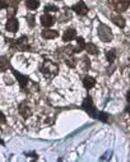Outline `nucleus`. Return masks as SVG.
<instances>
[{
    "label": "nucleus",
    "instance_id": "nucleus-16",
    "mask_svg": "<svg viewBox=\"0 0 130 162\" xmlns=\"http://www.w3.org/2000/svg\"><path fill=\"white\" fill-rule=\"evenodd\" d=\"M84 49H85V50H87V52H88L89 55H96V54L98 52V49H97V46H96L95 44H91V42H89V44H87Z\"/></svg>",
    "mask_w": 130,
    "mask_h": 162
},
{
    "label": "nucleus",
    "instance_id": "nucleus-7",
    "mask_svg": "<svg viewBox=\"0 0 130 162\" xmlns=\"http://www.w3.org/2000/svg\"><path fill=\"white\" fill-rule=\"evenodd\" d=\"M54 23H55V19H54L52 16H50L49 13H45V14H42V16H41V24L43 27L49 28V27H51Z\"/></svg>",
    "mask_w": 130,
    "mask_h": 162
},
{
    "label": "nucleus",
    "instance_id": "nucleus-11",
    "mask_svg": "<svg viewBox=\"0 0 130 162\" xmlns=\"http://www.w3.org/2000/svg\"><path fill=\"white\" fill-rule=\"evenodd\" d=\"M42 37L46 40H52L57 37V32L54 30H50V28H46V30L42 31Z\"/></svg>",
    "mask_w": 130,
    "mask_h": 162
},
{
    "label": "nucleus",
    "instance_id": "nucleus-23",
    "mask_svg": "<svg viewBox=\"0 0 130 162\" xmlns=\"http://www.w3.org/2000/svg\"><path fill=\"white\" fill-rule=\"evenodd\" d=\"M27 20H28V23H30V27H34V17L32 14L27 16Z\"/></svg>",
    "mask_w": 130,
    "mask_h": 162
},
{
    "label": "nucleus",
    "instance_id": "nucleus-26",
    "mask_svg": "<svg viewBox=\"0 0 130 162\" xmlns=\"http://www.w3.org/2000/svg\"><path fill=\"white\" fill-rule=\"evenodd\" d=\"M0 123L2 124H5V116H4V114L2 111H0Z\"/></svg>",
    "mask_w": 130,
    "mask_h": 162
},
{
    "label": "nucleus",
    "instance_id": "nucleus-9",
    "mask_svg": "<svg viewBox=\"0 0 130 162\" xmlns=\"http://www.w3.org/2000/svg\"><path fill=\"white\" fill-rule=\"evenodd\" d=\"M77 37V32L74 28H68L67 31L64 32V36H63V40L65 42H68V41H71V40H74Z\"/></svg>",
    "mask_w": 130,
    "mask_h": 162
},
{
    "label": "nucleus",
    "instance_id": "nucleus-17",
    "mask_svg": "<svg viewBox=\"0 0 130 162\" xmlns=\"http://www.w3.org/2000/svg\"><path fill=\"white\" fill-rule=\"evenodd\" d=\"M9 64H8V60L4 56H0V72H5L6 69H8Z\"/></svg>",
    "mask_w": 130,
    "mask_h": 162
},
{
    "label": "nucleus",
    "instance_id": "nucleus-2",
    "mask_svg": "<svg viewBox=\"0 0 130 162\" xmlns=\"http://www.w3.org/2000/svg\"><path fill=\"white\" fill-rule=\"evenodd\" d=\"M98 37L102 42H110L112 40V32L106 24H99V27H98Z\"/></svg>",
    "mask_w": 130,
    "mask_h": 162
},
{
    "label": "nucleus",
    "instance_id": "nucleus-22",
    "mask_svg": "<svg viewBox=\"0 0 130 162\" xmlns=\"http://www.w3.org/2000/svg\"><path fill=\"white\" fill-rule=\"evenodd\" d=\"M96 119H99L101 121H107V114H105V112H97Z\"/></svg>",
    "mask_w": 130,
    "mask_h": 162
},
{
    "label": "nucleus",
    "instance_id": "nucleus-4",
    "mask_svg": "<svg viewBox=\"0 0 130 162\" xmlns=\"http://www.w3.org/2000/svg\"><path fill=\"white\" fill-rule=\"evenodd\" d=\"M111 2L116 12H124L130 5V0H111Z\"/></svg>",
    "mask_w": 130,
    "mask_h": 162
},
{
    "label": "nucleus",
    "instance_id": "nucleus-15",
    "mask_svg": "<svg viewBox=\"0 0 130 162\" xmlns=\"http://www.w3.org/2000/svg\"><path fill=\"white\" fill-rule=\"evenodd\" d=\"M85 47V42L83 40V37H78L77 38V47L74 49V52H81L82 50H84Z\"/></svg>",
    "mask_w": 130,
    "mask_h": 162
},
{
    "label": "nucleus",
    "instance_id": "nucleus-21",
    "mask_svg": "<svg viewBox=\"0 0 130 162\" xmlns=\"http://www.w3.org/2000/svg\"><path fill=\"white\" fill-rule=\"evenodd\" d=\"M45 12L49 13V12H59V8L57 6H54V5H46L45 6Z\"/></svg>",
    "mask_w": 130,
    "mask_h": 162
},
{
    "label": "nucleus",
    "instance_id": "nucleus-3",
    "mask_svg": "<svg viewBox=\"0 0 130 162\" xmlns=\"http://www.w3.org/2000/svg\"><path fill=\"white\" fill-rule=\"evenodd\" d=\"M83 109L88 112V114L92 116V117H97V110L95 107V105H93V101H92V98L88 96V97H85V100L83 101Z\"/></svg>",
    "mask_w": 130,
    "mask_h": 162
},
{
    "label": "nucleus",
    "instance_id": "nucleus-12",
    "mask_svg": "<svg viewBox=\"0 0 130 162\" xmlns=\"http://www.w3.org/2000/svg\"><path fill=\"white\" fill-rule=\"evenodd\" d=\"M95 84H96V79L93 78V77H89V75H87L85 78L83 79V86L87 88V89H91L95 87Z\"/></svg>",
    "mask_w": 130,
    "mask_h": 162
},
{
    "label": "nucleus",
    "instance_id": "nucleus-20",
    "mask_svg": "<svg viewBox=\"0 0 130 162\" xmlns=\"http://www.w3.org/2000/svg\"><path fill=\"white\" fill-rule=\"evenodd\" d=\"M65 63H67V65L68 67H70V68H74L77 64H75V63H77V60L74 59V58H68L67 60H65Z\"/></svg>",
    "mask_w": 130,
    "mask_h": 162
},
{
    "label": "nucleus",
    "instance_id": "nucleus-25",
    "mask_svg": "<svg viewBox=\"0 0 130 162\" xmlns=\"http://www.w3.org/2000/svg\"><path fill=\"white\" fill-rule=\"evenodd\" d=\"M8 8V3L4 2V0H0V9H5Z\"/></svg>",
    "mask_w": 130,
    "mask_h": 162
},
{
    "label": "nucleus",
    "instance_id": "nucleus-6",
    "mask_svg": "<svg viewBox=\"0 0 130 162\" xmlns=\"http://www.w3.org/2000/svg\"><path fill=\"white\" fill-rule=\"evenodd\" d=\"M18 27H19V24H18V20L16 18H14V17L8 18V22H6V24H5L6 31L12 32V33H16L18 31Z\"/></svg>",
    "mask_w": 130,
    "mask_h": 162
},
{
    "label": "nucleus",
    "instance_id": "nucleus-10",
    "mask_svg": "<svg viewBox=\"0 0 130 162\" xmlns=\"http://www.w3.org/2000/svg\"><path fill=\"white\" fill-rule=\"evenodd\" d=\"M13 73H14V77L18 79V83L20 84V87L22 88H24L27 84H28V77H26V75H22L20 73H18L17 70H13Z\"/></svg>",
    "mask_w": 130,
    "mask_h": 162
},
{
    "label": "nucleus",
    "instance_id": "nucleus-5",
    "mask_svg": "<svg viewBox=\"0 0 130 162\" xmlns=\"http://www.w3.org/2000/svg\"><path fill=\"white\" fill-rule=\"evenodd\" d=\"M71 9H73L77 14H79V16H85V14L88 13V6H87L83 2H78L77 4H74L71 6Z\"/></svg>",
    "mask_w": 130,
    "mask_h": 162
},
{
    "label": "nucleus",
    "instance_id": "nucleus-8",
    "mask_svg": "<svg viewBox=\"0 0 130 162\" xmlns=\"http://www.w3.org/2000/svg\"><path fill=\"white\" fill-rule=\"evenodd\" d=\"M18 110H19V114H20L22 116H23L24 119L30 117V116H31V114H32V112H31V109L27 106L26 102H22V103L19 105V109H18Z\"/></svg>",
    "mask_w": 130,
    "mask_h": 162
},
{
    "label": "nucleus",
    "instance_id": "nucleus-28",
    "mask_svg": "<svg viewBox=\"0 0 130 162\" xmlns=\"http://www.w3.org/2000/svg\"><path fill=\"white\" fill-rule=\"evenodd\" d=\"M126 111L129 112V115H130V107H128V109H126Z\"/></svg>",
    "mask_w": 130,
    "mask_h": 162
},
{
    "label": "nucleus",
    "instance_id": "nucleus-13",
    "mask_svg": "<svg viewBox=\"0 0 130 162\" xmlns=\"http://www.w3.org/2000/svg\"><path fill=\"white\" fill-rule=\"evenodd\" d=\"M112 22L116 24L117 27H120V28L125 27V19L122 18L120 14H114V16H112Z\"/></svg>",
    "mask_w": 130,
    "mask_h": 162
},
{
    "label": "nucleus",
    "instance_id": "nucleus-1",
    "mask_svg": "<svg viewBox=\"0 0 130 162\" xmlns=\"http://www.w3.org/2000/svg\"><path fill=\"white\" fill-rule=\"evenodd\" d=\"M41 72L46 77H49V78H52V77H55L57 74V72H59V67H57L52 61L45 60V61H43V64H42V67H41Z\"/></svg>",
    "mask_w": 130,
    "mask_h": 162
},
{
    "label": "nucleus",
    "instance_id": "nucleus-27",
    "mask_svg": "<svg viewBox=\"0 0 130 162\" xmlns=\"http://www.w3.org/2000/svg\"><path fill=\"white\" fill-rule=\"evenodd\" d=\"M126 100H128V102H130V89L128 91V93H126Z\"/></svg>",
    "mask_w": 130,
    "mask_h": 162
},
{
    "label": "nucleus",
    "instance_id": "nucleus-14",
    "mask_svg": "<svg viewBox=\"0 0 130 162\" xmlns=\"http://www.w3.org/2000/svg\"><path fill=\"white\" fill-rule=\"evenodd\" d=\"M26 6L30 10H34L40 6V2L38 0H26Z\"/></svg>",
    "mask_w": 130,
    "mask_h": 162
},
{
    "label": "nucleus",
    "instance_id": "nucleus-24",
    "mask_svg": "<svg viewBox=\"0 0 130 162\" xmlns=\"http://www.w3.org/2000/svg\"><path fill=\"white\" fill-rule=\"evenodd\" d=\"M6 2H8V6L10 5V6H13V8H16V6L19 4L20 0H6Z\"/></svg>",
    "mask_w": 130,
    "mask_h": 162
},
{
    "label": "nucleus",
    "instance_id": "nucleus-18",
    "mask_svg": "<svg viewBox=\"0 0 130 162\" xmlns=\"http://www.w3.org/2000/svg\"><path fill=\"white\" fill-rule=\"evenodd\" d=\"M106 58L110 63H114L115 58H116V52H115V50H107L106 51Z\"/></svg>",
    "mask_w": 130,
    "mask_h": 162
},
{
    "label": "nucleus",
    "instance_id": "nucleus-19",
    "mask_svg": "<svg viewBox=\"0 0 130 162\" xmlns=\"http://www.w3.org/2000/svg\"><path fill=\"white\" fill-rule=\"evenodd\" d=\"M82 61H83V65H84V70H88L89 67H91V61L88 59V56H83Z\"/></svg>",
    "mask_w": 130,
    "mask_h": 162
}]
</instances>
